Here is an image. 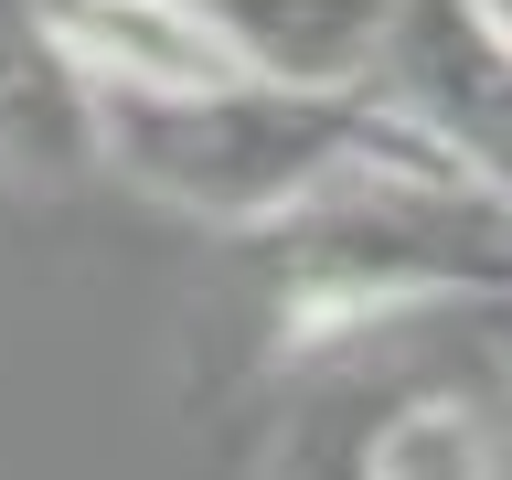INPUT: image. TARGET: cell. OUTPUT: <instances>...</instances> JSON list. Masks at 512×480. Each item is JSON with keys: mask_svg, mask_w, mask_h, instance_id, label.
I'll return each instance as SVG.
<instances>
[{"mask_svg": "<svg viewBox=\"0 0 512 480\" xmlns=\"http://www.w3.org/2000/svg\"><path fill=\"white\" fill-rule=\"evenodd\" d=\"M512 288V203L480 192L459 160H374L342 192L299 203L267 235H235V331L246 374L278 384L288 363L352 342H395L427 310H491Z\"/></svg>", "mask_w": 512, "mask_h": 480, "instance_id": "6da1fadb", "label": "cell"}, {"mask_svg": "<svg viewBox=\"0 0 512 480\" xmlns=\"http://www.w3.org/2000/svg\"><path fill=\"white\" fill-rule=\"evenodd\" d=\"M107 107V171L139 203L182 214L192 235H267L299 203L342 192L374 160H448L384 86H288V75H224L192 96H96Z\"/></svg>", "mask_w": 512, "mask_h": 480, "instance_id": "7a4b0ae2", "label": "cell"}, {"mask_svg": "<svg viewBox=\"0 0 512 480\" xmlns=\"http://www.w3.org/2000/svg\"><path fill=\"white\" fill-rule=\"evenodd\" d=\"M480 192L512 203V32L480 0H395V43L374 75Z\"/></svg>", "mask_w": 512, "mask_h": 480, "instance_id": "3957f363", "label": "cell"}, {"mask_svg": "<svg viewBox=\"0 0 512 480\" xmlns=\"http://www.w3.org/2000/svg\"><path fill=\"white\" fill-rule=\"evenodd\" d=\"M107 171V107L96 75L64 54L43 0H0V192L64 203Z\"/></svg>", "mask_w": 512, "mask_h": 480, "instance_id": "277c9868", "label": "cell"}, {"mask_svg": "<svg viewBox=\"0 0 512 480\" xmlns=\"http://www.w3.org/2000/svg\"><path fill=\"white\" fill-rule=\"evenodd\" d=\"M384 395H395V384H374V342L288 363V374L267 384L256 438H246V480H363Z\"/></svg>", "mask_w": 512, "mask_h": 480, "instance_id": "5b68a950", "label": "cell"}, {"mask_svg": "<svg viewBox=\"0 0 512 480\" xmlns=\"http://www.w3.org/2000/svg\"><path fill=\"white\" fill-rule=\"evenodd\" d=\"M43 11H54L64 54L96 75V96H192L246 75L192 0H43Z\"/></svg>", "mask_w": 512, "mask_h": 480, "instance_id": "8992f818", "label": "cell"}, {"mask_svg": "<svg viewBox=\"0 0 512 480\" xmlns=\"http://www.w3.org/2000/svg\"><path fill=\"white\" fill-rule=\"evenodd\" d=\"M192 11L235 43L246 75L288 86H374L395 43V0H192Z\"/></svg>", "mask_w": 512, "mask_h": 480, "instance_id": "52a82bcc", "label": "cell"}, {"mask_svg": "<svg viewBox=\"0 0 512 480\" xmlns=\"http://www.w3.org/2000/svg\"><path fill=\"white\" fill-rule=\"evenodd\" d=\"M363 480H512L502 416L480 395H459V384H395L374 416Z\"/></svg>", "mask_w": 512, "mask_h": 480, "instance_id": "ba28073f", "label": "cell"}, {"mask_svg": "<svg viewBox=\"0 0 512 480\" xmlns=\"http://www.w3.org/2000/svg\"><path fill=\"white\" fill-rule=\"evenodd\" d=\"M480 352H491V384H502V406H512V288L480 310Z\"/></svg>", "mask_w": 512, "mask_h": 480, "instance_id": "9c48e42d", "label": "cell"}, {"mask_svg": "<svg viewBox=\"0 0 512 480\" xmlns=\"http://www.w3.org/2000/svg\"><path fill=\"white\" fill-rule=\"evenodd\" d=\"M480 11H491V22H502V32H512V0H480Z\"/></svg>", "mask_w": 512, "mask_h": 480, "instance_id": "30bf717a", "label": "cell"}]
</instances>
